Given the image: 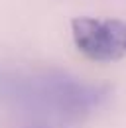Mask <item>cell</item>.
Wrapping results in <instances>:
<instances>
[{"instance_id": "obj_1", "label": "cell", "mask_w": 126, "mask_h": 128, "mask_svg": "<svg viewBox=\"0 0 126 128\" xmlns=\"http://www.w3.org/2000/svg\"><path fill=\"white\" fill-rule=\"evenodd\" d=\"M73 42L93 61H118L126 57V22L118 18H73Z\"/></svg>"}]
</instances>
